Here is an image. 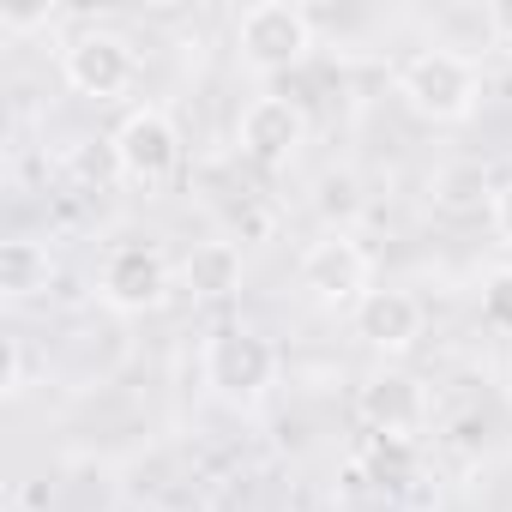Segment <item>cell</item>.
I'll return each instance as SVG.
<instances>
[{
  "mask_svg": "<svg viewBox=\"0 0 512 512\" xmlns=\"http://www.w3.org/2000/svg\"><path fill=\"white\" fill-rule=\"evenodd\" d=\"M55 284V260H49V247L31 241V235H13L7 247H0V296L7 302H31Z\"/></svg>",
  "mask_w": 512,
  "mask_h": 512,
  "instance_id": "12",
  "label": "cell"
},
{
  "mask_svg": "<svg viewBox=\"0 0 512 512\" xmlns=\"http://www.w3.org/2000/svg\"><path fill=\"white\" fill-rule=\"evenodd\" d=\"M61 73L79 97H97V103H115L133 91L139 79V55L121 31H79L61 55Z\"/></svg>",
  "mask_w": 512,
  "mask_h": 512,
  "instance_id": "6",
  "label": "cell"
},
{
  "mask_svg": "<svg viewBox=\"0 0 512 512\" xmlns=\"http://www.w3.org/2000/svg\"><path fill=\"white\" fill-rule=\"evenodd\" d=\"M398 97L434 121V127H452V121H470L476 103H482V73L470 55L458 49H416L404 67H398Z\"/></svg>",
  "mask_w": 512,
  "mask_h": 512,
  "instance_id": "1",
  "label": "cell"
},
{
  "mask_svg": "<svg viewBox=\"0 0 512 512\" xmlns=\"http://www.w3.org/2000/svg\"><path fill=\"white\" fill-rule=\"evenodd\" d=\"M488 217H494V229H500V241L512 247V181H506V187H500V193L488 199Z\"/></svg>",
  "mask_w": 512,
  "mask_h": 512,
  "instance_id": "17",
  "label": "cell"
},
{
  "mask_svg": "<svg viewBox=\"0 0 512 512\" xmlns=\"http://www.w3.org/2000/svg\"><path fill=\"white\" fill-rule=\"evenodd\" d=\"M296 284L320 302V308H362V296L374 290V260L368 247L350 235V229H326L320 241H308L302 266H296Z\"/></svg>",
  "mask_w": 512,
  "mask_h": 512,
  "instance_id": "4",
  "label": "cell"
},
{
  "mask_svg": "<svg viewBox=\"0 0 512 512\" xmlns=\"http://www.w3.org/2000/svg\"><path fill=\"white\" fill-rule=\"evenodd\" d=\"M482 25H488L494 43H512V0H488V7H482Z\"/></svg>",
  "mask_w": 512,
  "mask_h": 512,
  "instance_id": "16",
  "label": "cell"
},
{
  "mask_svg": "<svg viewBox=\"0 0 512 512\" xmlns=\"http://www.w3.org/2000/svg\"><path fill=\"white\" fill-rule=\"evenodd\" d=\"M506 398H512V380H506Z\"/></svg>",
  "mask_w": 512,
  "mask_h": 512,
  "instance_id": "20",
  "label": "cell"
},
{
  "mask_svg": "<svg viewBox=\"0 0 512 512\" xmlns=\"http://www.w3.org/2000/svg\"><path fill=\"white\" fill-rule=\"evenodd\" d=\"M241 272H247V260H241L235 241H199L187 260H181V284H187L199 302L235 296V290H241Z\"/></svg>",
  "mask_w": 512,
  "mask_h": 512,
  "instance_id": "11",
  "label": "cell"
},
{
  "mask_svg": "<svg viewBox=\"0 0 512 512\" xmlns=\"http://www.w3.org/2000/svg\"><path fill=\"white\" fill-rule=\"evenodd\" d=\"M482 326H494L500 338H512V266L488 272V284H482Z\"/></svg>",
  "mask_w": 512,
  "mask_h": 512,
  "instance_id": "13",
  "label": "cell"
},
{
  "mask_svg": "<svg viewBox=\"0 0 512 512\" xmlns=\"http://www.w3.org/2000/svg\"><path fill=\"white\" fill-rule=\"evenodd\" d=\"M109 145H115L121 181H133V187H145V193L169 187L175 169H181V133H175V121H169L163 109H151V103L127 109V121L115 127Z\"/></svg>",
  "mask_w": 512,
  "mask_h": 512,
  "instance_id": "5",
  "label": "cell"
},
{
  "mask_svg": "<svg viewBox=\"0 0 512 512\" xmlns=\"http://www.w3.org/2000/svg\"><path fill=\"white\" fill-rule=\"evenodd\" d=\"M205 386L229 404H260L278 386V344L253 326H223L205 344Z\"/></svg>",
  "mask_w": 512,
  "mask_h": 512,
  "instance_id": "2",
  "label": "cell"
},
{
  "mask_svg": "<svg viewBox=\"0 0 512 512\" xmlns=\"http://www.w3.org/2000/svg\"><path fill=\"white\" fill-rule=\"evenodd\" d=\"M97 296L115 314H151L169 302V260L151 241H121L103 253V272H97Z\"/></svg>",
  "mask_w": 512,
  "mask_h": 512,
  "instance_id": "7",
  "label": "cell"
},
{
  "mask_svg": "<svg viewBox=\"0 0 512 512\" xmlns=\"http://www.w3.org/2000/svg\"><path fill=\"white\" fill-rule=\"evenodd\" d=\"M422 326H428V314L410 290H368L356 308V338L380 356H404L422 338Z\"/></svg>",
  "mask_w": 512,
  "mask_h": 512,
  "instance_id": "10",
  "label": "cell"
},
{
  "mask_svg": "<svg viewBox=\"0 0 512 512\" xmlns=\"http://www.w3.org/2000/svg\"><path fill=\"white\" fill-rule=\"evenodd\" d=\"M482 193H488L482 169H446L440 175V205L446 211H470V205H482Z\"/></svg>",
  "mask_w": 512,
  "mask_h": 512,
  "instance_id": "14",
  "label": "cell"
},
{
  "mask_svg": "<svg viewBox=\"0 0 512 512\" xmlns=\"http://www.w3.org/2000/svg\"><path fill=\"white\" fill-rule=\"evenodd\" d=\"M235 145H241V157H253V163L284 169V163L308 145V109H302L296 97H278V91L253 97V103L241 109V121H235Z\"/></svg>",
  "mask_w": 512,
  "mask_h": 512,
  "instance_id": "8",
  "label": "cell"
},
{
  "mask_svg": "<svg viewBox=\"0 0 512 512\" xmlns=\"http://www.w3.org/2000/svg\"><path fill=\"white\" fill-rule=\"evenodd\" d=\"M362 422L380 434V440H416L422 428H428V392H422V380H410V374H398V368H386V374H374L368 386H362Z\"/></svg>",
  "mask_w": 512,
  "mask_h": 512,
  "instance_id": "9",
  "label": "cell"
},
{
  "mask_svg": "<svg viewBox=\"0 0 512 512\" xmlns=\"http://www.w3.org/2000/svg\"><path fill=\"white\" fill-rule=\"evenodd\" d=\"M332 205L356 211V175H326V211H332Z\"/></svg>",
  "mask_w": 512,
  "mask_h": 512,
  "instance_id": "18",
  "label": "cell"
},
{
  "mask_svg": "<svg viewBox=\"0 0 512 512\" xmlns=\"http://www.w3.org/2000/svg\"><path fill=\"white\" fill-rule=\"evenodd\" d=\"M235 49L253 73H290L314 55V19L296 0H260L235 19Z\"/></svg>",
  "mask_w": 512,
  "mask_h": 512,
  "instance_id": "3",
  "label": "cell"
},
{
  "mask_svg": "<svg viewBox=\"0 0 512 512\" xmlns=\"http://www.w3.org/2000/svg\"><path fill=\"white\" fill-rule=\"evenodd\" d=\"M0 392L7 398L25 392V344L19 338H0Z\"/></svg>",
  "mask_w": 512,
  "mask_h": 512,
  "instance_id": "15",
  "label": "cell"
},
{
  "mask_svg": "<svg viewBox=\"0 0 512 512\" xmlns=\"http://www.w3.org/2000/svg\"><path fill=\"white\" fill-rule=\"evenodd\" d=\"M55 19V7H31V13H0V25L7 31H43Z\"/></svg>",
  "mask_w": 512,
  "mask_h": 512,
  "instance_id": "19",
  "label": "cell"
}]
</instances>
